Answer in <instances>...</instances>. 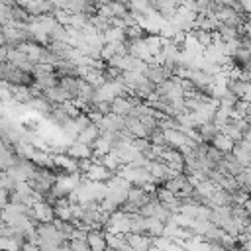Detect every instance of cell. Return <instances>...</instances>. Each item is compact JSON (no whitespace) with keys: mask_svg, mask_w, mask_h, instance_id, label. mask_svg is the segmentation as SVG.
Segmentation results:
<instances>
[{"mask_svg":"<svg viewBox=\"0 0 251 251\" xmlns=\"http://www.w3.org/2000/svg\"><path fill=\"white\" fill-rule=\"evenodd\" d=\"M129 229H131V214H127L122 208L112 212L104 226V231H114V233H126Z\"/></svg>","mask_w":251,"mask_h":251,"instance_id":"6da1fadb","label":"cell"},{"mask_svg":"<svg viewBox=\"0 0 251 251\" xmlns=\"http://www.w3.org/2000/svg\"><path fill=\"white\" fill-rule=\"evenodd\" d=\"M178 6H180V0H151V8L155 10V12H159L165 20H173V16L176 14V10H178Z\"/></svg>","mask_w":251,"mask_h":251,"instance_id":"7a4b0ae2","label":"cell"},{"mask_svg":"<svg viewBox=\"0 0 251 251\" xmlns=\"http://www.w3.org/2000/svg\"><path fill=\"white\" fill-rule=\"evenodd\" d=\"M116 173L114 171H110L106 165H102L100 161H94L92 165H90V169L86 171V178H90V180H100V182H108L112 176H114Z\"/></svg>","mask_w":251,"mask_h":251,"instance_id":"3957f363","label":"cell"},{"mask_svg":"<svg viewBox=\"0 0 251 251\" xmlns=\"http://www.w3.org/2000/svg\"><path fill=\"white\" fill-rule=\"evenodd\" d=\"M129 247L135 249V251H147L151 245H153V237L147 235V233H133V231H126L124 233Z\"/></svg>","mask_w":251,"mask_h":251,"instance_id":"277c9868","label":"cell"},{"mask_svg":"<svg viewBox=\"0 0 251 251\" xmlns=\"http://www.w3.org/2000/svg\"><path fill=\"white\" fill-rule=\"evenodd\" d=\"M147 169H149V173H151V176H153V180H155L157 184H161V182H165V180L169 178V165H167L163 159H153V161H149Z\"/></svg>","mask_w":251,"mask_h":251,"instance_id":"5b68a950","label":"cell"},{"mask_svg":"<svg viewBox=\"0 0 251 251\" xmlns=\"http://www.w3.org/2000/svg\"><path fill=\"white\" fill-rule=\"evenodd\" d=\"M218 165H220L222 169H226V171H227L229 175H233V176H237V175L245 169V165H243L231 151H229V153H224V155H222V161H220Z\"/></svg>","mask_w":251,"mask_h":251,"instance_id":"8992f818","label":"cell"},{"mask_svg":"<svg viewBox=\"0 0 251 251\" xmlns=\"http://www.w3.org/2000/svg\"><path fill=\"white\" fill-rule=\"evenodd\" d=\"M33 214L39 222H53L55 220V208L49 200H39L33 204Z\"/></svg>","mask_w":251,"mask_h":251,"instance_id":"52a82bcc","label":"cell"},{"mask_svg":"<svg viewBox=\"0 0 251 251\" xmlns=\"http://www.w3.org/2000/svg\"><path fill=\"white\" fill-rule=\"evenodd\" d=\"M43 94H45V98L49 100V102H53V104H61V102H67V100H73L71 98V94L57 82V84H53V86H49V88H45L43 90Z\"/></svg>","mask_w":251,"mask_h":251,"instance_id":"ba28073f","label":"cell"},{"mask_svg":"<svg viewBox=\"0 0 251 251\" xmlns=\"http://www.w3.org/2000/svg\"><path fill=\"white\" fill-rule=\"evenodd\" d=\"M67 153L75 159H84V157H92V145L88 143H82V141H76L73 139L67 147Z\"/></svg>","mask_w":251,"mask_h":251,"instance_id":"9c48e42d","label":"cell"},{"mask_svg":"<svg viewBox=\"0 0 251 251\" xmlns=\"http://www.w3.org/2000/svg\"><path fill=\"white\" fill-rule=\"evenodd\" d=\"M145 76H147L149 80H153L155 84H161V82H165V80H167L169 76H173V75L165 69V65H147Z\"/></svg>","mask_w":251,"mask_h":251,"instance_id":"30bf717a","label":"cell"},{"mask_svg":"<svg viewBox=\"0 0 251 251\" xmlns=\"http://www.w3.org/2000/svg\"><path fill=\"white\" fill-rule=\"evenodd\" d=\"M86 239H88L90 249H94V251L108 249V243H106V231H104V229H88Z\"/></svg>","mask_w":251,"mask_h":251,"instance_id":"8fae6325","label":"cell"},{"mask_svg":"<svg viewBox=\"0 0 251 251\" xmlns=\"http://www.w3.org/2000/svg\"><path fill=\"white\" fill-rule=\"evenodd\" d=\"M100 135V127H98V124H88L84 129H80L78 131V135H76V141H82V143H88V145H92V141L96 139Z\"/></svg>","mask_w":251,"mask_h":251,"instance_id":"7c38bea8","label":"cell"},{"mask_svg":"<svg viewBox=\"0 0 251 251\" xmlns=\"http://www.w3.org/2000/svg\"><path fill=\"white\" fill-rule=\"evenodd\" d=\"M143 78H145V75L143 73H137V71H124L122 73V80H124V84L127 86L129 92H133Z\"/></svg>","mask_w":251,"mask_h":251,"instance_id":"4fadbf2b","label":"cell"},{"mask_svg":"<svg viewBox=\"0 0 251 251\" xmlns=\"http://www.w3.org/2000/svg\"><path fill=\"white\" fill-rule=\"evenodd\" d=\"M212 145H216L222 153H229V151H233L235 141H233L229 135H226L224 131H218V133L214 135V139H212Z\"/></svg>","mask_w":251,"mask_h":251,"instance_id":"5bb4252c","label":"cell"},{"mask_svg":"<svg viewBox=\"0 0 251 251\" xmlns=\"http://www.w3.org/2000/svg\"><path fill=\"white\" fill-rule=\"evenodd\" d=\"M163 231H165V222L163 220H159L155 216L145 218V233L147 235L155 237V235H163Z\"/></svg>","mask_w":251,"mask_h":251,"instance_id":"9a60e30c","label":"cell"},{"mask_svg":"<svg viewBox=\"0 0 251 251\" xmlns=\"http://www.w3.org/2000/svg\"><path fill=\"white\" fill-rule=\"evenodd\" d=\"M12 98L18 102V104H27L31 100V94H29V86L25 84H12Z\"/></svg>","mask_w":251,"mask_h":251,"instance_id":"2e32d148","label":"cell"},{"mask_svg":"<svg viewBox=\"0 0 251 251\" xmlns=\"http://www.w3.org/2000/svg\"><path fill=\"white\" fill-rule=\"evenodd\" d=\"M196 129H198V133H200L202 141H212V139H214V135L220 131V127L214 124V120H212V122H204V124L196 126Z\"/></svg>","mask_w":251,"mask_h":251,"instance_id":"e0dca14e","label":"cell"},{"mask_svg":"<svg viewBox=\"0 0 251 251\" xmlns=\"http://www.w3.org/2000/svg\"><path fill=\"white\" fill-rule=\"evenodd\" d=\"M98 161H100L102 165H106V167H108L110 171H114V173H118V169H120V167L124 165V163H122V159H120V155H118V153H116L114 149H112L110 153L102 155V157H100Z\"/></svg>","mask_w":251,"mask_h":251,"instance_id":"ac0fdd59","label":"cell"},{"mask_svg":"<svg viewBox=\"0 0 251 251\" xmlns=\"http://www.w3.org/2000/svg\"><path fill=\"white\" fill-rule=\"evenodd\" d=\"M84 80H86L88 84H92L94 88H98L100 84L106 82V76H104V71H102V69H92V67H90V71L84 75Z\"/></svg>","mask_w":251,"mask_h":251,"instance_id":"d6986e66","label":"cell"},{"mask_svg":"<svg viewBox=\"0 0 251 251\" xmlns=\"http://www.w3.org/2000/svg\"><path fill=\"white\" fill-rule=\"evenodd\" d=\"M190 33L196 37V41H198L202 47H208V45L212 43V39H214L212 31H208V29H202V27H192V29H190Z\"/></svg>","mask_w":251,"mask_h":251,"instance_id":"ffe728a7","label":"cell"},{"mask_svg":"<svg viewBox=\"0 0 251 251\" xmlns=\"http://www.w3.org/2000/svg\"><path fill=\"white\" fill-rule=\"evenodd\" d=\"M104 33V39L106 41H124L126 39V29H122V27H118V25H110L106 31H102Z\"/></svg>","mask_w":251,"mask_h":251,"instance_id":"44dd1931","label":"cell"},{"mask_svg":"<svg viewBox=\"0 0 251 251\" xmlns=\"http://www.w3.org/2000/svg\"><path fill=\"white\" fill-rule=\"evenodd\" d=\"M237 182L243 190H247L251 194V167H245L239 175H237Z\"/></svg>","mask_w":251,"mask_h":251,"instance_id":"7402d4cb","label":"cell"},{"mask_svg":"<svg viewBox=\"0 0 251 251\" xmlns=\"http://www.w3.org/2000/svg\"><path fill=\"white\" fill-rule=\"evenodd\" d=\"M69 249H75V251H88L90 245H88V239H84V237H71V239H69Z\"/></svg>","mask_w":251,"mask_h":251,"instance_id":"603a6c76","label":"cell"},{"mask_svg":"<svg viewBox=\"0 0 251 251\" xmlns=\"http://www.w3.org/2000/svg\"><path fill=\"white\" fill-rule=\"evenodd\" d=\"M129 10H135V12H143L147 14L151 10V0H129L127 2Z\"/></svg>","mask_w":251,"mask_h":251,"instance_id":"cb8c5ba5","label":"cell"},{"mask_svg":"<svg viewBox=\"0 0 251 251\" xmlns=\"http://www.w3.org/2000/svg\"><path fill=\"white\" fill-rule=\"evenodd\" d=\"M157 198H159V202H175L178 196L173 190H169L167 186H161V188H157Z\"/></svg>","mask_w":251,"mask_h":251,"instance_id":"d4e9b609","label":"cell"},{"mask_svg":"<svg viewBox=\"0 0 251 251\" xmlns=\"http://www.w3.org/2000/svg\"><path fill=\"white\" fill-rule=\"evenodd\" d=\"M131 145H133L137 151H145V149L151 145V137H133V139H131Z\"/></svg>","mask_w":251,"mask_h":251,"instance_id":"484cf974","label":"cell"},{"mask_svg":"<svg viewBox=\"0 0 251 251\" xmlns=\"http://www.w3.org/2000/svg\"><path fill=\"white\" fill-rule=\"evenodd\" d=\"M10 8H12V6H6V4H2V2H0V25H6V24H10V22H12Z\"/></svg>","mask_w":251,"mask_h":251,"instance_id":"4316f807","label":"cell"},{"mask_svg":"<svg viewBox=\"0 0 251 251\" xmlns=\"http://www.w3.org/2000/svg\"><path fill=\"white\" fill-rule=\"evenodd\" d=\"M237 2H239V6H241L243 12L251 14V0H237Z\"/></svg>","mask_w":251,"mask_h":251,"instance_id":"83f0119b","label":"cell"}]
</instances>
